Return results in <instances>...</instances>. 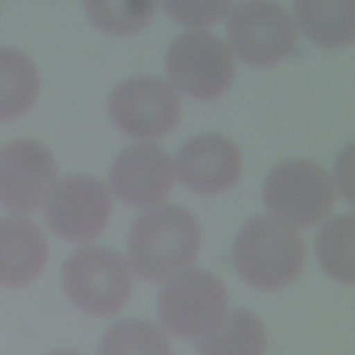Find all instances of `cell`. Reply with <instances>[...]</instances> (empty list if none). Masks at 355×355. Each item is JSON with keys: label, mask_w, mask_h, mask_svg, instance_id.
<instances>
[{"label": "cell", "mask_w": 355, "mask_h": 355, "mask_svg": "<svg viewBox=\"0 0 355 355\" xmlns=\"http://www.w3.org/2000/svg\"><path fill=\"white\" fill-rule=\"evenodd\" d=\"M201 233L193 214L176 204L143 212L132 225L128 257L135 273L150 283L171 279L197 259Z\"/></svg>", "instance_id": "cell-1"}, {"label": "cell", "mask_w": 355, "mask_h": 355, "mask_svg": "<svg viewBox=\"0 0 355 355\" xmlns=\"http://www.w3.org/2000/svg\"><path fill=\"white\" fill-rule=\"evenodd\" d=\"M305 245L290 225L270 216L248 219L233 245L236 270L258 290H279L301 273Z\"/></svg>", "instance_id": "cell-2"}, {"label": "cell", "mask_w": 355, "mask_h": 355, "mask_svg": "<svg viewBox=\"0 0 355 355\" xmlns=\"http://www.w3.org/2000/svg\"><path fill=\"white\" fill-rule=\"evenodd\" d=\"M62 287L71 304L83 313L110 318L128 302L132 276L116 251L104 245H85L65 261Z\"/></svg>", "instance_id": "cell-3"}, {"label": "cell", "mask_w": 355, "mask_h": 355, "mask_svg": "<svg viewBox=\"0 0 355 355\" xmlns=\"http://www.w3.org/2000/svg\"><path fill=\"white\" fill-rule=\"evenodd\" d=\"M158 319L169 334L200 340L214 333L227 313V293L214 273L189 269L171 277L159 293Z\"/></svg>", "instance_id": "cell-4"}, {"label": "cell", "mask_w": 355, "mask_h": 355, "mask_svg": "<svg viewBox=\"0 0 355 355\" xmlns=\"http://www.w3.org/2000/svg\"><path fill=\"white\" fill-rule=\"evenodd\" d=\"M263 201L269 212L283 223L311 227L329 215L334 204V187L320 165L293 158L269 172Z\"/></svg>", "instance_id": "cell-5"}, {"label": "cell", "mask_w": 355, "mask_h": 355, "mask_svg": "<svg viewBox=\"0 0 355 355\" xmlns=\"http://www.w3.org/2000/svg\"><path fill=\"white\" fill-rule=\"evenodd\" d=\"M166 71L186 94L211 100L230 86L236 67L230 49L219 36L208 31H189L171 44Z\"/></svg>", "instance_id": "cell-6"}, {"label": "cell", "mask_w": 355, "mask_h": 355, "mask_svg": "<svg viewBox=\"0 0 355 355\" xmlns=\"http://www.w3.org/2000/svg\"><path fill=\"white\" fill-rule=\"evenodd\" d=\"M227 37L236 54L255 67L284 60L295 44V26L288 11L275 1H245L232 6Z\"/></svg>", "instance_id": "cell-7"}, {"label": "cell", "mask_w": 355, "mask_h": 355, "mask_svg": "<svg viewBox=\"0 0 355 355\" xmlns=\"http://www.w3.org/2000/svg\"><path fill=\"white\" fill-rule=\"evenodd\" d=\"M108 110L118 129L135 139H159L180 115L175 89L158 76L139 75L121 82L111 93Z\"/></svg>", "instance_id": "cell-8"}, {"label": "cell", "mask_w": 355, "mask_h": 355, "mask_svg": "<svg viewBox=\"0 0 355 355\" xmlns=\"http://www.w3.org/2000/svg\"><path fill=\"white\" fill-rule=\"evenodd\" d=\"M57 162L47 147L17 139L0 150V204L11 212L37 211L55 186Z\"/></svg>", "instance_id": "cell-9"}, {"label": "cell", "mask_w": 355, "mask_h": 355, "mask_svg": "<svg viewBox=\"0 0 355 355\" xmlns=\"http://www.w3.org/2000/svg\"><path fill=\"white\" fill-rule=\"evenodd\" d=\"M112 201L103 182L87 175H73L54 186L46 200L44 218L60 237L85 243L107 226Z\"/></svg>", "instance_id": "cell-10"}, {"label": "cell", "mask_w": 355, "mask_h": 355, "mask_svg": "<svg viewBox=\"0 0 355 355\" xmlns=\"http://www.w3.org/2000/svg\"><path fill=\"white\" fill-rule=\"evenodd\" d=\"M110 183L116 197L126 204L155 205L173 186V166L168 153L159 146L137 143L116 155Z\"/></svg>", "instance_id": "cell-11"}, {"label": "cell", "mask_w": 355, "mask_h": 355, "mask_svg": "<svg viewBox=\"0 0 355 355\" xmlns=\"http://www.w3.org/2000/svg\"><path fill=\"white\" fill-rule=\"evenodd\" d=\"M178 178L198 193H220L230 189L241 172V155L236 144L216 133L186 140L175 159Z\"/></svg>", "instance_id": "cell-12"}, {"label": "cell", "mask_w": 355, "mask_h": 355, "mask_svg": "<svg viewBox=\"0 0 355 355\" xmlns=\"http://www.w3.org/2000/svg\"><path fill=\"white\" fill-rule=\"evenodd\" d=\"M49 245L43 230L21 216L0 219V284L25 287L47 263Z\"/></svg>", "instance_id": "cell-13"}, {"label": "cell", "mask_w": 355, "mask_h": 355, "mask_svg": "<svg viewBox=\"0 0 355 355\" xmlns=\"http://www.w3.org/2000/svg\"><path fill=\"white\" fill-rule=\"evenodd\" d=\"M354 7L347 1L294 3V15L302 33L323 47H343L354 40Z\"/></svg>", "instance_id": "cell-14"}, {"label": "cell", "mask_w": 355, "mask_h": 355, "mask_svg": "<svg viewBox=\"0 0 355 355\" xmlns=\"http://www.w3.org/2000/svg\"><path fill=\"white\" fill-rule=\"evenodd\" d=\"M40 87L33 61L12 47H0V122L24 115L35 103Z\"/></svg>", "instance_id": "cell-15"}, {"label": "cell", "mask_w": 355, "mask_h": 355, "mask_svg": "<svg viewBox=\"0 0 355 355\" xmlns=\"http://www.w3.org/2000/svg\"><path fill=\"white\" fill-rule=\"evenodd\" d=\"M196 348L201 355H263L266 331L257 315L236 308L214 333L196 340Z\"/></svg>", "instance_id": "cell-16"}, {"label": "cell", "mask_w": 355, "mask_h": 355, "mask_svg": "<svg viewBox=\"0 0 355 355\" xmlns=\"http://www.w3.org/2000/svg\"><path fill=\"white\" fill-rule=\"evenodd\" d=\"M316 257L323 270L333 279L354 283V215H336L319 230Z\"/></svg>", "instance_id": "cell-17"}, {"label": "cell", "mask_w": 355, "mask_h": 355, "mask_svg": "<svg viewBox=\"0 0 355 355\" xmlns=\"http://www.w3.org/2000/svg\"><path fill=\"white\" fill-rule=\"evenodd\" d=\"M98 355H173L165 334L143 319H125L104 333Z\"/></svg>", "instance_id": "cell-18"}, {"label": "cell", "mask_w": 355, "mask_h": 355, "mask_svg": "<svg viewBox=\"0 0 355 355\" xmlns=\"http://www.w3.org/2000/svg\"><path fill=\"white\" fill-rule=\"evenodd\" d=\"M86 12L101 29L128 35L144 28L154 17L155 1H86Z\"/></svg>", "instance_id": "cell-19"}, {"label": "cell", "mask_w": 355, "mask_h": 355, "mask_svg": "<svg viewBox=\"0 0 355 355\" xmlns=\"http://www.w3.org/2000/svg\"><path fill=\"white\" fill-rule=\"evenodd\" d=\"M168 14L184 25L200 26L214 24L230 8V1H165Z\"/></svg>", "instance_id": "cell-20"}, {"label": "cell", "mask_w": 355, "mask_h": 355, "mask_svg": "<svg viewBox=\"0 0 355 355\" xmlns=\"http://www.w3.org/2000/svg\"><path fill=\"white\" fill-rule=\"evenodd\" d=\"M46 355H83V354H80V352H78L75 349H65V348H62V349L51 351V352H49Z\"/></svg>", "instance_id": "cell-21"}]
</instances>
